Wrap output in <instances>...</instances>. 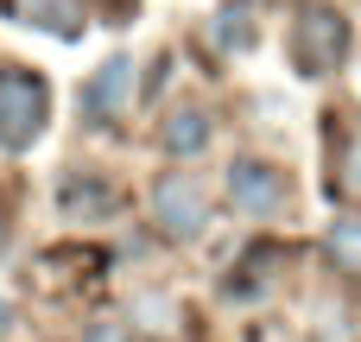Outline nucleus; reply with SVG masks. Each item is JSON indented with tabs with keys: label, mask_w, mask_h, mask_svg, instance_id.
I'll return each instance as SVG.
<instances>
[{
	"label": "nucleus",
	"mask_w": 361,
	"mask_h": 342,
	"mask_svg": "<svg viewBox=\"0 0 361 342\" xmlns=\"http://www.w3.org/2000/svg\"><path fill=\"white\" fill-rule=\"evenodd\" d=\"M324 260H330L336 273L361 279V216H343V222H330V235H324Z\"/></svg>",
	"instance_id": "8"
},
{
	"label": "nucleus",
	"mask_w": 361,
	"mask_h": 342,
	"mask_svg": "<svg viewBox=\"0 0 361 342\" xmlns=\"http://www.w3.org/2000/svg\"><path fill=\"white\" fill-rule=\"evenodd\" d=\"M6 324H13V311H6V298H0V330H6Z\"/></svg>",
	"instance_id": "13"
},
{
	"label": "nucleus",
	"mask_w": 361,
	"mask_h": 342,
	"mask_svg": "<svg viewBox=\"0 0 361 342\" xmlns=\"http://www.w3.org/2000/svg\"><path fill=\"white\" fill-rule=\"evenodd\" d=\"M127 89H133V63H127V57H108V63L89 76V89H82V114H89V121H114L121 102H127Z\"/></svg>",
	"instance_id": "5"
},
{
	"label": "nucleus",
	"mask_w": 361,
	"mask_h": 342,
	"mask_svg": "<svg viewBox=\"0 0 361 342\" xmlns=\"http://www.w3.org/2000/svg\"><path fill=\"white\" fill-rule=\"evenodd\" d=\"M0 248H6V203H0Z\"/></svg>",
	"instance_id": "14"
},
{
	"label": "nucleus",
	"mask_w": 361,
	"mask_h": 342,
	"mask_svg": "<svg viewBox=\"0 0 361 342\" xmlns=\"http://www.w3.org/2000/svg\"><path fill=\"white\" fill-rule=\"evenodd\" d=\"M152 222H159L171 241H197V235L209 228V197H203V184H197L190 171H165V178L152 184Z\"/></svg>",
	"instance_id": "3"
},
{
	"label": "nucleus",
	"mask_w": 361,
	"mask_h": 342,
	"mask_svg": "<svg viewBox=\"0 0 361 342\" xmlns=\"http://www.w3.org/2000/svg\"><path fill=\"white\" fill-rule=\"evenodd\" d=\"M82 342H127V324H95Z\"/></svg>",
	"instance_id": "12"
},
{
	"label": "nucleus",
	"mask_w": 361,
	"mask_h": 342,
	"mask_svg": "<svg viewBox=\"0 0 361 342\" xmlns=\"http://www.w3.org/2000/svg\"><path fill=\"white\" fill-rule=\"evenodd\" d=\"M44 114H51V95L32 70L6 63L0 70V146L6 152H25L38 133H44Z\"/></svg>",
	"instance_id": "1"
},
{
	"label": "nucleus",
	"mask_w": 361,
	"mask_h": 342,
	"mask_svg": "<svg viewBox=\"0 0 361 342\" xmlns=\"http://www.w3.org/2000/svg\"><path fill=\"white\" fill-rule=\"evenodd\" d=\"M336 190H343V197H361V127L349 133V146H343V159H336Z\"/></svg>",
	"instance_id": "11"
},
{
	"label": "nucleus",
	"mask_w": 361,
	"mask_h": 342,
	"mask_svg": "<svg viewBox=\"0 0 361 342\" xmlns=\"http://www.w3.org/2000/svg\"><path fill=\"white\" fill-rule=\"evenodd\" d=\"M57 209H63V216H76V222H95V216H108V209H114V184H108V178H95V171H70V178L57 184Z\"/></svg>",
	"instance_id": "6"
},
{
	"label": "nucleus",
	"mask_w": 361,
	"mask_h": 342,
	"mask_svg": "<svg viewBox=\"0 0 361 342\" xmlns=\"http://www.w3.org/2000/svg\"><path fill=\"white\" fill-rule=\"evenodd\" d=\"M292 57H298L305 76L343 70V57H349V19L336 6H305L298 13V32H292Z\"/></svg>",
	"instance_id": "2"
},
{
	"label": "nucleus",
	"mask_w": 361,
	"mask_h": 342,
	"mask_svg": "<svg viewBox=\"0 0 361 342\" xmlns=\"http://www.w3.org/2000/svg\"><path fill=\"white\" fill-rule=\"evenodd\" d=\"M159 146H165L171 159H197V152L209 146V114H203V108H171V114L159 121Z\"/></svg>",
	"instance_id": "7"
},
{
	"label": "nucleus",
	"mask_w": 361,
	"mask_h": 342,
	"mask_svg": "<svg viewBox=\"0 0 361 342\" xmlns=\"http://www.w3.org/2000/svg\"><path fill=\"white\" fill-rule=\"evenodd\" d=\"M286 178L267 165V159H235L228 165V203L241 209V216H254V222H273V216H286Z\"/></svg>",
	"instance_id": "4"
},
{
	"label": "nucleus",
	"mask_w": 361,
	"mask_h": 342,
	"mask_svg": "<svg viewBox=\"0 0 361 342\" xmlns=\"http://www.w3.org/2000/svg\"><path fill=\"white\" fill-rule=\"evenodd\" d=\"M108 6H127V0H108Z\"/></svg>",
	"instance_id": "15"
},
{
	"label": "nucleus",
	"mask_w": 361,
	"mask_h": 342,
	"mask_svg": "<svg viewBox=\"0 0 361 342\" xmlns=\"http://www.w3.org/2000/svg\"><path fill=\"white\" fill-rule=\"evenodd\" d=\"M19 13H25L38 32H57V38L76 32V6H70V0H19Z\"/></svg>",
	"instance_id": "10"
},
{
	"label": "nucleus",
	"mask_w": 361,
	"mask_h": 342,
	"mask_svg": "<svg viewBox=\"0 0 361 342\" xmlns=\"http://www.w3.org/2000/svg\"><path fill=\"white\" fill-rule=\"evenodd\" d=\"M247 38H254V0H228L216 13V44L222 51H247Z\"/></svg>",
	"instance_id": "9"
}]
</instances>
